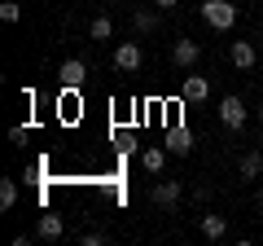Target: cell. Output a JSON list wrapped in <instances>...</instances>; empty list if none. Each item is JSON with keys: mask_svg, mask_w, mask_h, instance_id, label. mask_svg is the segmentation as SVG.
I'll list each match as a JSON object with an SVG mask.
<instances>
[{"mask_svg": "<svg viewBox=\"0 0 263 246\" xmlns=\"http://www.w3.org/2000/svg\"><path fill=\"white\" fill-rule=\"evenodd\" d=\"M180 97H184V101H206V97H211V79L206 75H184Z\"/></svg>", "mask_w": 263, "mask_h": 246, "instance_id": "ba28073f", "label": "cell"}, {"mask_svg": "<svg viewBox=\"0 0 263 246\" xmlns=\"http://www.w3.org/2000/svg\"><path fill=\"white\" fill-rule=\"evenodd\" d=\"M246 119H250V110H246V101H241V97H224V101H219V123H224V128L241 132V128H246Z\"/></svg>", "mask_w": 263, "mask_h": 246, "instance_id": "7a4b0ae2", "label": "cell"}, {"mask_svg": "<svg viewBox=\"0 0 263 246\" xmlns=\"http://www.w3.org/2000/svg\"><path fill=\"white\" fill-rule=\"evenodd\" d=\"M154 5H158V9H176L180 0H154Z\"/></svg>", "mask_w": 263, "mask_h": 246, "instance_id": "ac0fdd59", "label": "cell"}, {"mask_svg": "<svg viewBox=\"0 0 263 246\" xmlns=\"http://www.w3.org/2000/svg\"><path fill=\"white\" fill-rule=\"evenodd\" d=\"M57 84L62 88H84L88 84V62L84 57H66L62 71H57Z\"/></svg>", "mask_w": 263, "mask_h": 246, "instance_id": "3957f363", "label": "cell"}, {"mask_svg": "<svg viewBox=\"0 0 263 246\" xmlns=\"http://www.w3.org/2000/svg\"><path fill=\"white\" fill-rule=\"evenodd\" d=\"M0 18H5V22H18L22 18V5H18V0H5V5H0Z\"/></svg>", "mask_w": 263, "mask_h": 246, "instance_id": "e0dca14e", "label": "cell"}, {"mask_svg": "<svg viewBox=\"0 0 263 246\" xmlns=\"http://www.w3.org/2000/svg\"><path fill=\"white\" fill-rule=\"evenodd\" d=\"M259 207H263V189H259Z\"/></svg>", "mask_w": 263, "mask_h": 246, "instance_id": "ffe728a7", "label": "cell"}, {"mask_svg": "<svg viewBox=\"0 0 263 246\" xmlns=\"http://www.w3.org/2000/svg\"><path fill=\"white\" fill-rule=\"evenodd\" d=\"M167 154H171L167 145H149V150H141V167L149 171V176H158V171L167 167Z\"/></svg>", "mask_w": 263, "mask_h": 246, "instance_id": "30bf717a", "label": "cell"}, {"mask_svg": "<svg viewBox=\"0 0 263 246\" xmlns=\"http://www.w3.org/2000/svg\"><path fill=\"white\" fill-rule=\"evenodd\" d=\"M202 237H211V242L228 237V220L224 216H202Z\"/></svg>", "mask_w": 263, "mask_h": 246, "instance_id": "4fadbf2b", "label": "cell"}, {"mask_svg": "<svg viewBox=\"0 0 263 246\" xmlns=\"http://www.w3.org/2000/svg\"><path fill=\"white\" fill-rule=\"evenodd\" d=\"M180 194H184V189H180V180H158V185L149 189V198H154V207H176Z\"/></svg>", "mask_w": 263, "mask_h": 246, "instance_id": "52a82bcc", "label": "cell"}, {"mask_svg": "<svg viewBox=\"0 0 263 246\" xmlns=\"http://www.w3.org/2000/svg\"><path fill=\"white\" fill-rule=\"evenodd\" d=\"M141 62H145V53H141V44H119L114 48V71H123V75H132V71H141Z\"/></svg>", "mask_w": 263, "mask_h": 246, "instance_id": "277c9868", "label": "cell"}, {"mask_svg": "<svg viewBox=\"0 0 263 246\" xmlns=\"http://www.w3.org/2000/svg\"><path fill=\"white\" fill-rule=\"evenodd\" d=\"M132 22H136L141 36H154V31H158V13H149V9H136V13H132Z\"/></svg>", "mask_w": 263, "mask_h": 246, "instance_id": "5bb4252c", "label": "cell"}, {"mask_svg": "<svg viewBox=\"0 0 263 246\" xmlns=\"http://www.w3.org/2000/svg\"><path fill=\"white\" fill-rule=\"evenodd\" d=\"M228 53H233V66H237V71H250L254 62H259V48H254L250 40H233V48H228Z\"/></svg>", "mask_w": 263, "mask_h": 246, "instance_id": "9c48e42d", "label": "cell"}, {"mask_svg": "<svg viewBox=\"0 0 263 246\" xmlns=\"http://www.w3.org/2000/svg\"><path fill=\"white\" fill-rule=\"evenodd\" d=\"M237 176H241V180H259L263 176V154L259 150H246L241 163H237Z\"/></svg>", "mask_w": 263, "mask_h": 246, "instance_id": "8fae6325", "label": "cell"}, {"mask_svg": "<svg viewBox=\"0 0 263 246\" xmlns=\"http://www.w3.org/2000/svg\"><path fill=\"white\" fill-rule=\"evenodd\" d=\"M88 36H92V40H110V36H114V22L105 18V13H97L92 27H88Z\"/></svg>", "mask_w": 263, "mask_h": 246, "instance_id": "2e32d148", "label": "cell"}, {"mask_svg": "<svg viewBox=\"0 0 263 246\" xmlns=\"http://www.w3.org/2000/svg\"><path fill=\"white\" fill-rule=\"evenodd\" d=\"M202 18L215 31H228V27H237V5H228V0H202Z\"/></svg>", "mask_w": 263, "mask_h": 246, "instance_id": "6da1fadb", "label": "cell"}, {"mask_svg": "<svg viewBox=\"0 0 263 246\" xmlns=\"http://www.w3.org/2000/svg\"><path fill=\"white\" fill-rule=\"evenodd\" d=\"M254 114H259V123H263V101H259V110H254Z\"/></svg>", "mask_w": 263, "mask_h": 246, "instance_id": "d6986e66", "label": "cell"}, {"mask_svg": "<svg viewBox=\"0 0 263 246\" xmlns=\"http://www.w3.org/2000/svg\"><path fill=\"white\" fill-rule=\"evenodd\" d=\"M162 145H167L176 159H184L189 150H193V132H189L184 123H176V128H167V136H162Z\"/></svg>", "mask_w": 263, "mask_h": 246, "instance_id": "5b68a950", "label": "cell"}, {"mask_svg": "<svg viewBox=\"0 0 263 246\" xmlns=\"http://www.w3.org/2000/svg\"><path fill=\"white\" fill-rule=\"evenodd\" d=\"M44 242H62V233H66V220L62 216H40V229H35Z\"/></svg>", "mask_w": 263, "mask_h": 246, "instance_id": "7c38bea8", "label": "cell"}, {"mask_svg": "<svg viewBox=\"0 0 263 246\" xmlns=\"http://www.w3.org/2000/svg\"><path fill=\"white\" fill-rule=\"evenodd\" d=\"M197 57H202V44H197V40H176V48H171V62H176L180 71L197 66Z\"/></svg>", "mask_w": 263, "mask_h": 246, "instance_id": "8992f818", "label": "cell"}, {"mask_svg": "<svg viewBox=\"0 0 263 246\" xmlns=\"http://www.w3.org/2000/svg\"><path fill=\"white\" fill-rule=\"evenodd\" d=\"M18 202V180H0V211H13Z\"/></svg>", "mask_w": 263, "mask_h": 246, "instance_id": "9a60e30c", "label": "cell"}]
</instances>
